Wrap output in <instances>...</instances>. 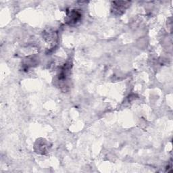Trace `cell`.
I'll list each match as a JSON object with an SVG mask.
<instances>
[{"label":"cell","mask_w":173,"mask_h":173,"mask_svg":"<svg viewBox=\"0 0 173 173\" xmlns=\"http://www.w3.org/2000/svg\"><path fill=\"white\" fill-rule=\"evenodd\" d=\"M80 17H81L80 14L76 12H71V14H70V16H69V22L71 23L77 22V21L80 19Z\"/></svg>","instance_id":"cell-1"}]
</instances>
